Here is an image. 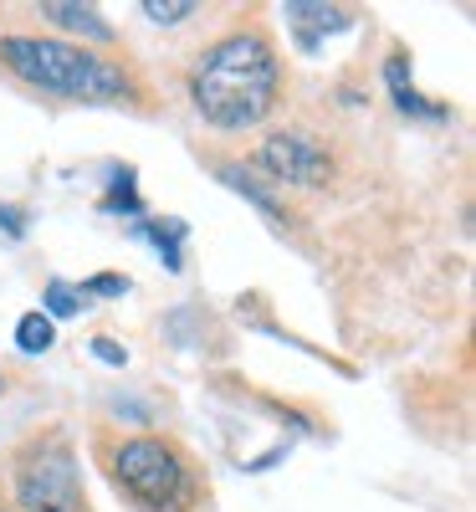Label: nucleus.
<instances>
[{
  "instance_id": "obj_15",
  "label": "nucleus",
  "mask_w": 476,
  "mask_h": 512,
  "mask_svg": "<svg viewBox=\"0 0 476 512\" xmlns=\"http://www.w3.org/2000/svg\"><path fill=\"white\" fill-rule=\"evenodd\" d=\"M0 226H6V231H16V236H21V210H11V205H0Z\"/></svg>"
},
{
  "instance_id": "obj_10",
  "label": "nucleus",
  "mask_w": 476,
  "mask_h": 512,
  "mask_svg": "<svg viewBox=\"0 0 476 512\" xmlns=\"http://www.w3.org/2000/svg\"><path fill=\"white\" fill-rule=\"evenodd\" d=\"M82 308H88V292L82 287H72V282H52L47 287V318H72Z\"/></svg>"
},
{
  "instance_id": "obj_11",
  "label": "nucleus",
  "mask_w": 476,
  "mask_h": 512,
  "mask_svg": "<svg viewBox=\"0 0 476 512\" xmlns=\"http://www.w3.org/2000/svg\"><path fill=\"white\" fill-rule=\"evenodd\" d=\"M144 16L154 26H180L185 16H200V6L195 0H144Z\"/></svg>"
},
{
  "instance_id": "obj_6",
  "label": "nucleus",
  "mask_w": 476,
  "mask_h": 512,
  "mask_svg": "<svg viewBox=\"0 0 476 512\" xmlns=\"http://www.w3.org/2000/svg\"><path fill=\"white\" fill-rule=\"evenodd\" d=\"M41 16H47L52 26H62V31H77V36H88V41H113V26L103 21V11L98 6H72V0H47L41 6Z\"/></svg>"
},
{
  "instance_id": "obj_7",
  "label": "nucleus",
  "mask_w": 476,
  "mask_h": 512,
  "mask_svg": "<svg viewBox=\"0 0 476 512\" xmlns=\"http://www.w3.org/2000/svg\"><path fill=\"white\" fill-rule=\"evenodd\" d=\"M282 16L297 26V41H302V47H318V31H338V26H349V11H333V6H302V0L282 6Z\"/></svg>"
},
{
  "instance_id": "obj_13",
  "label": "nucleus",
  "mask_w": 476,
  "mask_h": 512,
  "mask_svg": "<svg viewBox=\"0 0 476 512\" xmlns=\"http://www.w3.org/2000/svg\"><path fill=\"white\" fill-rule=\"evenodd\" d=\"M93 354H98L103 364H123V349L113 344V338H93Z\"/></svg>"
},
{
  "instance_id": "obj_8",
  "label": "nucleus",
  "mask_w": 476,
  "mask_h": 512,
  "mask_svg": "<svg viewBox=\"0 0 476 512\" xmlns=\"http://www.w3.org/2000/svg\"><path fill=\"white\" fill-rule=\"evenodd\" d=\"M384 77H389V93H395V103H400L405 113H420V118H446V108H441V103H425V98L410 88V82H405V57H389Z\"/></svg>"
},
{
  "instance_id": "obj_5",
  "label": "nucleus",
  "mask_w": 476,
  "mask_h": 512,
  "mask_svg": "<svg viewBox=\"0 0 476 512\" xmlns=\"http://www.w3.org/2000/svg\"><path fill=\"white\" fill-rule=\"evenodd\" d=\"M256 164H262L272 180L302 185V190H318V185L333 180V159L313 134H267L262 149H256Z\"/></svg>"
},
{
  "instance_id": "obj_2",
  "label": "nucleus",
  "mask_w": 476,
  "mask_h": 512,
  "mask_svg": "<svg viewBox=\"0 0 476 512\" xmlns=\"http://www.w3.org/2000/svg\"><path fill=\"white\" fill-rule=\"evenodd\" d=\"M0 67L16 72L26 88L62 93L77 103H118L134 93V77L118 62L57 36H0Z\"/></svg>"
},
{
  "instance_id": "obj_1",
  "label": "nucleus",
  "mask_w": 476,
  "mask_h": 512,
  "mask_svg": "<svg viewBox=\"0 0 476 512\" xmlns=\"http://www.w3.org/2000/svg\"><path fill=\"white\" fill-rule=\"evenodd\" d=\"M282 67L277 47L262 31H231L205 52V62L190 77L195 113L215 128H251L262 123L277 103Z\"/></svg>"
},
{
  "instance_id": "obj_16",
  "label": "nucleus",
  "mask_w": 476,
  "mask_h": 512,
  "mask_svg": "<svg viewBox=\"0 0 476 512\" xmlns=\"http://www.w3.org/2000/svg\"><path fill=\"white\" fill-rule=\"evenodd\" d=\"M0 395H6V374H0Z\"/></svg>"
},
{
  "instance_id": "obj_12",
  "label": "nucleus",
  "mask_w": 476,
  "mask_h": 512,
  "mask_svg": "<svg viewBox=\"0 0 476 512\" xmlns=\"http://www.w3.org/2000/svg\"><path fill=\"white\" fill-rule=\"evenodd\" d=\"M221 175H226V185H236L241 195H251L256 205L267 210V216H282V210H277V200H272V195H267L262 185H251V175H241V169H221Z\"/></svg>"
},
{
  "instance_id": "obj_3",
  "label": "nucleus",
  "mask_w": 476,
  "mask_h": 512,
  "mask_svg": "<svg viewBox=\"0 0 476 512\" xmlns=\"http://www.w3.org/2000/svg\"><path fill=\"white\" fill-rule=\"evenodd\" d=\"M113 482L149 512H175L190 497V466L169 441L134 436L113 446Z\"/></svg>"
},
{
  "instance_id": "obj_9",
  "label": "nucleus",
  "mask_w": 476,
  "mask_h": 512,
  "mask_svg": "<svg viewBox=\"0 0 476 512\" xmlns=\"http://www.w3.org/2000/svg\"><path fill=\"white\" fill-rule=\"evenodd\" d=\"M52 318L47 313H21V323H16V344H21V354H47L52 349Z\"/></svg>"
},
{
  "instance_id": "obj_14",
  "label": "nucleus",
  "mask_w": 476,
  "mask_h": 512,
  "mask_svg": "<svg viewBox=\"0 0 476 512\" xmlns=\"http://www.w3.org/2000/svg\"><path fill=\"white\" fill-rule=\"evenodd\" d=\"M82 292H128V282H123V277H93Z\"/></svg>"
},
{
  "instance_id": "obj_4",
  "label": "nucleus",
  "mask_w": 476,
  "mask_h": 512,
  "mask_svg": "<svg viewBox=\"0 0 476 512\" xmlns=\"http://www.w3.org/2000/svg\"><path fill=\"white\" fill-rule=\"evenodd\" d=\"M16 497L26 512H77L82 507V477L67 441H41L16 466Z\"/></svg>"
}]
</instances>
